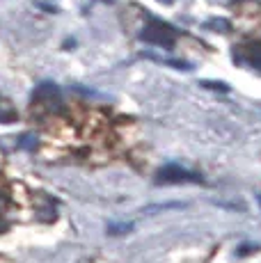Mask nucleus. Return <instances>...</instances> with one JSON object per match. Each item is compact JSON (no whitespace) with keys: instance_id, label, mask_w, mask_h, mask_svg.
<instances>
[{"instance_id":"2","label":"nucleus","mask_w":261,"mask_h":263,"mask_svg":"<svg viewBox=\"0 0 261 263\" xmlns=\"http://www.w3.org/2000/svg\"><path fill=\"white\" fill-rule=\"evenodd\" d=\"M156 183H204V179L181 165H165L156 172Z\"/></svg>"},{"instance_id":"1","label":"nucleus","mask_w":261,"mask_h":263,"mask_svg":"<svg viewBox=\"0 0 261 263\" xmlns=\"http://www.w3.org/2000/svg\"><path fill=\"white\" fill-rule=\"evenodd\" d=\"M140 39L152 46H160V48H172L177 42V30L172 25H167L165 21H152L147 28L140 32Z\"/></svg>"},{"instance_id":"4","label":"nucleus","mask_w":261,"mask_h":263,"mask_svg":"<svg viewBox=\"0 0 261 263\" xmlns=\"http://www.w3.org/2000/svg\"><path fill=\"white\" fill-rule=\"evenodd\" d=\"M245 60H248L250 64H254V67H261V42H254L250 44V46H245Z\"/></svg>"},{"instance_id":"7","label":"nucleus","mask_w":261,"mask_h":263,"mask_svg":"<svg viewBox=\"0 0 261 263\" xmlns=\"http://www.w3.org/2000/svg\"><path fill=\"white\" fill-rule=\"evenodd\" d=\"M204 87H209V89H218V92H227V85H222V83H209V80H204Z\"/></svg>"},{"instance_id":"9","label":"nucleus","mask_w":261,"mask_h":263,"mask_svg":"<svg viewBox=\"0 0 261 263\" xmlns=\"http://www.w3.org/2000/svg\"><path fill=\"white\" fill-rule=\"evenodd\" d=\"M158 3H163V5H170V3H174V0H158Z\"/></svg>"},{"instance_id":"10","label":"nucleus","mask_w":261,"mask_h":263,"mask_svg":"<svg viewBox=\"0 0 261 263\" xmlns=\"http://www.w3.org/2000/svg\"><path fill=\"white\" fill-rule=\"evenodd\" d=\"M103 3H115V0H103Z\"/></svg>"},{"instance_id":"8","label":"nucleus","mask_w":261,"mask_h":263,"mask_svg":"<svg viewBox=\"0 0 261 263\" xmlns=\"http://www.w3.org/2000/svg\"><path fill=\"white\" fill-rule=\"evenodd\" d=\"M14 119H16L14 112H0V121H14Z\"/></svg>"},{"instance_id":"5","label":"nucleus","mask_w":261,"mask_h":263,"mask_svg":"<svg viewBox=\"0 0 261 263\" xmlns=\"http://www.w3.org/2000/svg\"><path fill=\"white\" fill-rule=\"evenodd\" d=\"M207 28L215 30V32H227L232 25H229V21H225V18H211V21L207 23Z\"/></svg>"},{"instance_id":"3","label":"nucleus","mask_w":261,"mask_h":263,"mask_svg":"<svg viewBox=\"0 0 261 263\" xmlns=\"http://www.w3.org/2000/svg\"><path fill=\"white\" fill-rule=\"evenodd\" d=\"M60 103V89L53 83H42L32 94V103Z\"/></svg>"},{"instance_id":"6","label":"nucleus","mask_w":261,"mask_h":263,"mask_svg":"<svg viewBox=\"0 0 261 263\" xmlns=\"http://www.w3.org/2000/svg\"><path fill=\"white\" fill-rule=\"evenodd\" d=\"M128 229H133V224H130V222H128V224H110L108 227V234H126V231Z\"/></svg>"}]
</instances>
